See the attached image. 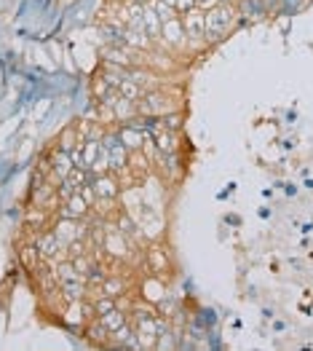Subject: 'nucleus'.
I'll return each mask as SVG.
<instances>
[{"mask_svg": "<svg viewBox=\"0 0 313 351\" xmlns=\"http://www.w3.org/2000/svg\"><path fill=\"white\" fill-rule=\"evenodd\" d=\"M236 19V11L228 5H214L206 14V40H223L228 35L230 25Z\"/></svg>", "mask_w": 313, "mask_h": 351, "instance_id": "nucleus-1", "label": "nucleus"}, {"mask_svg": "<svg viewBox=\"0 0 313 351\" xmlns=\"http://www.w3.org/2000/svg\"><path fill=\"white\" fill-rule=\"evenodd\" d=\"M161 40L169 49H179V46L188 43V35H185V27H182V19L179 16L164 19V25H161Z\"/></svg>", "mask_w": 313, "mask_h": 351, "instance_id": "nucleus-2", "label": "nucleus"}, {"mask_svg": "<svg viewBox=\"0 0 313 351\" xmlns=\"http://www.w3.org/2000/svg\"><path fill=\"white\" fill-rule=\"evenodd\" d=\"M182 27H185V35L188 40H201L206 35V14L201 8H190L182 14Z\"/></svg>", "mask_w": 313, "mask_h": 351, "instance_id": "nucleus-3", "label": "nucleus"}, {"mask_svg": "<svg viewBox=\"0 0 313 351\" xmlns=\"http://www.w3.org/2000/svg\"><path fill=\"white\" fill-rule=\"evenodd\" d=\"M94 191H97V199H118L121 188H118V180L113 177V172H105V175H94L91 180Z\"/></svg>", "mask_w": 313, "mask_h": 351, "instance_id": "nucleus-4", "label": "nucleus"}, {"mask_svg": "<svg viewBox=\"0 0 313 351\" xmlns=\"http://www.w3.org/2000/svg\"><path fill=\"white\" fill-rule=\"evenodd\" d=\"M99 293L113 295V298H121V295H126V282H123L121 276H105V282H102Z\"/></svg>", "mask_w": 313, "mask_h": 351, "instance_id": "nucleus-5", "label": "nucleus"}, {"mask_svg": "<svg viewBox=\"0 0 313 351\" xmlns=\"http://www.w3.org/2000/svg\"><path fill=\"white\" fill-rule=\"evenodd\" d=\"M99 319H102V322H105V327L110 330V335H113V332H118V330H121L123 324L129 322V319H126V314H123V311H121L118 306H115L113 311H108L105 317H99Z\"/></svg>", "mask_w": 313, "mask_h": 351, "instance_id": "nucleus-6", "label": "nucleus"}, {"mask_svg": "<svg viewBox=\"0 0 313 351\" xmlns=\"http://www.w3.org/2000/svg\"><path fill=\"white\" fill-rule=\"evenodd\" d=\"M91 303H94L97 317H105L108 311H113V308H115V298H113V295H105V293H99V298H94Z\"/></svg>", "mask_w": 313, "mask_h": 351, "instance_id": "nucleus-7", "label": "nucleus"}, {"mask_svg": "<svg viewBox=\"0 0 313 351\" xmlns=\"http://www.w3.org/2000/svg\"><path fill=\"white\" fill-rule=\"evenodd\" d=\"M174 8H177V14H185V11L196 8V0H177V3H174Z\"/></svg>", "mask_w": 313, "mask_h": 351, "instance_id": "nucleus-8", "label": "nucleus"}, {"mask_svg": "<svg viewBox=\"0 0 313 351\" xmlns=\"http://www.w3.org/2000/svg\"><path fill=\"white\" fill-rule=\"evenodd\" d=\"M196 5H199L201 11H206V8H214V5H220V0H196Z\"/></svg>", "mask_w": 313, "mask_h": 351, "instance_id": "nucleus-9", "label": "nucleus"}]
</instances>
